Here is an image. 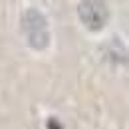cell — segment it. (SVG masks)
Instances as JSON below:
<instances>
[{"label":"cell","mask_w":129,"mask_h":129,"mask_svg":"<svg viewBox=\"0 0 129 129\" xmlns=\"http://www.w3.org/2000/svg\"><path fill=\"white\" fill-rule=\"evenodd\" d=\"M48 129H64V127H62V123L58 119L52 117V119H48Z\"/></svg>","instance_id":"3"},{"label":"cell","mask_w":129,"mask_h":129,"mask_svg":"<svg viewBox=\"0 0 129 129\" xmlns=\"http://www.w3.org/2000/svg\"><path fill=\"white\" fill-rule=\"evenodd\" d=\"M22 32L34 50H46L50 46L48 20L38 8H28L22 14Z\"/></svg>","instance_id":"1"},{"label":"cell","mask_w":129,"mask_h":129,"mask_svg":"<svg viewBox=\"0 0 129 129\" xmlns=\"http://www.w3.org/2000/svg\"><path fill=\"white\" fill-rule=\"evenodd\" d=\"M78 14L80 20L85 24V28L97 32L105 26L109 12H107V4L101 0H81L78 6Z\"/></svg>","instance_id":"2"}]
</instances>
